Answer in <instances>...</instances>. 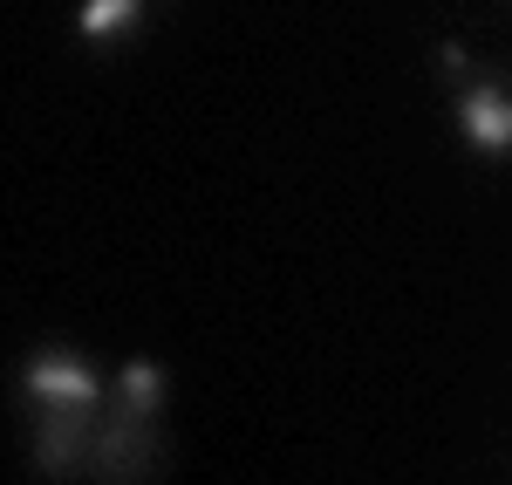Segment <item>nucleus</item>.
Here are the masks:
<instances>
[{
	"mask_svg": "<svg viewBox=\"0 0 512 485\" xmlns=\"http://www.w3.org/2000/svg\"><path fill=\"white\" fill-rule=\"evenodd\" d=\"M28 397L41 410H76V417H89V410L103 404V376L82 363V356H69V349H41V356H28Z\"/></svg>",
	"mask_w": 512,
	"mask_h": 485,
	"instance_id": "f257e3e1",
	"label": "nucleus"
},
{
	"mask_svg": "<svg viewBox=\"0 0 512 485\" xmlns=\"http://www.w3.org/2000/svg\"><path fill=\"white\" fill-rule=\"evenodd\" d=\"M117 390H123V417H151L164 404V369L158 363H123Z\"/></svg>",
	"mask_w": 512,
	"mask_h": 485,
	"instance_id": "20e7f679",
	"label": "nucleus"
},
{
	"mask_svg": "<svg viewBox=\"0 0 512 485\" xmlns=\"http://www.w3.org/2000/svg\"><path fill=\"white\" fill-rule=\"evenodd\" d=\"M458 130H465V144H472L478 158H506L512 151V89L472 82L458 96Z\"/></svg>",
	"mask_w": 512,
	"mask_h": 485,
	"instance_id": "f03ea898",
	"label": "nucleus"
},
{
	"mask_svg": "<svg viewBox=\"0 0 512 485\" xmlns=\"http://www.w3.org/2000/svg\"><path fill=\"white\" fill-rule=\"evenodd\" d=\"M137 21H144V0H82V41H123L137 35Z\"/></svg>",
	"mask_w": 512,
	"mask_h": 485,
	"instance_id": "7ed1b4c3",
	"label": "nucleus"
}]
</instances>
